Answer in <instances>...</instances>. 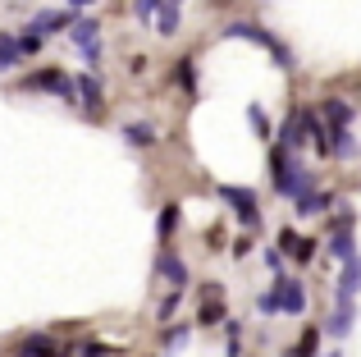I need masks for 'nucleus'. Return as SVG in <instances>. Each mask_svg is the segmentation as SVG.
Listing matches in <instances>:
<instances>
[{
    "label": "nucleus",
    "instance_id": "f03ea898",
    "mask_svg": "<svg viewBox=\"0 0 361 357\" xmlns=\"http://www.w3.org/2000/svg\"><path fill=\"white\" fill-rule=\"evenodd\" d=\"M224 37H247V42L265 46V51L274 55V64H279V69H293V64H298L288 55V46H279V42H274V32H265L261 23H229V28H224Z\"/></svg>",
    "mask_w": 361,
    "mask_h": 357
},
{
    "label": "nucleus",
    "instance_id": "4be33fe9",
    "mask_svg": "<svg viewBox=\"0 0 361 357\" xmlns=\"http://www.w3.org/2000/svg\"><path fill=\"white\" fill-rule=\"evenodd\" d=\"M247 119H252V128H256V138H270V119H265V110H261V106H256V101H252V106H247Z\"/></svg>",
    "mask_w": 361,
    "mask_h": 357
},
{
    "label": "nucleus",
    "instance_id": "1a4fd4ad",
    "mask_svg": "<svg viewBox=\"0 0 361 357\" xmlns=\"http://www.w3.org/2000/svg\"><path fill=\"white\" fill-rule=\"evenodd\" d=\"M357 294H361V257L353 252L343 261V275H338V298H357Z\"/></svg>",
    "mask_w": 361,
    "mask_h": 357
},
{
    "label": "nucleus",
    "instance_id": "a211bd4d",
    "mask_svg": "<svg viewBox=\"0 0 361 357\" xmlns=\"http://www.w3.org/2000/svg\"><path fill=\"white\" fill-rule=\"evenodd\" d=\"M320 110H325V119H329V124H353V110H348L338 97H334V101H325Z\"/></svg>",
    "mask_w": 361,
    "mask_h": 357
},
{
    "label": "nucleus",
    "instance_id": "39448f33",
    "mask_svg": "<svg viewBox=\"0 0 361 357\" xmlns=\"http://www.w3.org/2000/svg\"><path fill=\"white\" fill-rule=\"evenodd\" d=\"M274 298H279V312L283 316H302L307 312V294L293 275H274Z\"/></svg>",
    "mask_w": 361,
    "mask_h": 357
},
{
    "label": "nucleus",
    "instance_id": "6e6552de",
    "mask_svg": "<svg viewBox=\"0 0 361 357\" xmlns=\"http://www.w3.org/2000/svg\"><path fill=\"white\" fill-rule=\"evenodd\" d=\"M73 23V14H64V9H42V14L32 18V32H42V37H51V32H64V28Z\"/></svg>",
    "mask_w": 361,
    "mask_h": 357
},
{
    "label": "nucleus",
    "instance_id": "7c9ffc66",
    "mask_svg": "<svg viewBox=\"0 0 361 357\" xmlns=\"http://www.w3.org/2000/svg\"><path fill=\"white\" fill-rule=\"evenodd\" d=\"M82 60H87V64H101V42H87V46H82Z\"/></svg>",
    "mask_w": 361,
    "mask_h": 357
},
{
    "label": "nucleus",
    "instance_id": "9b49d317",
    "mask_svg": "<svg viewBox=\"0 0 361 357\" xmlns=\"http://www.w3.org/2000/svg\"><path fill=\"white\" fill-rule=\"evenodd\" d=\"M156 270H160V275H165L174 289H183V284H188V266H183V257H174V252H160Z\"/></svg>",
    "mask_w": 361,
    "mask_h": 357
},
{
    "label": "nucleus",
    "instance_id": "2f4dec72",
    "mask_svg": "<svg viewBox=\"0 0 361 357\" xmlns=\"http://www.w3.org/2000/svg\"><path fill=\"white\" fill-rule=\"evenodd\" d=\"M229 357H238V325H229Z\"/></svg>",
    "mask_w": 361,
    "mask_h": 357
},
{
    "label": "nucleus",
    "instance_id": "ddd939ff",
    "mask_svg": "<svg viewBox=\"0 0 361 357\" xmlns=\"http://www.w3.org/2000/svg\"><path fill=\"white\" fill-rule=\"evenodd\" d=\"M69 37H73L78 46H87V42H97V37H101V23H97V18H78V14H73Z\"/></svg>",
    "mask_w": 361,
    "mask_h": 357
},
{
    "label": "nucleus",
    "instance_id": "dca6fc26",
    "mask_svg": "<svg viewBox=\"0 0 361 357\" xmlns=\"http://www.w3.org/2000/svg\"><path fill=\"white\" fill-rule=\"evenodd\" d=\"M18 60H23V55H18V37L0 32V69H14Z\"/></svg>",
    "mask_w": 361,
    "mask_h": 357
},
{
    "label": "nucleus",
    "instance_id": "cd10ccee",
    "mask_svg": "<svg viewBox=\"0 0 361 357\" xmlns=\"http://www.w3.org/2000/svg\"><path fill=\"white\" fill-rule=\"evenodd\" d=\"M174 312H178V289H174V294L165 298V303H160V312H156V316H160V321L169 325V321H174Z\"/></svg>",
    "mask_w": 361,
    "mask_h": 357
},
{
    "label": "nucleus",
    "instance_id": "7ed1b4c3",
    "mask_svg": "<svg viewBox=\"0 0 361 357\" xmlns=\"http://www.w3.org/2000/svg\"><path fill=\"white\" fill-rule=\"evenodd\" d=\"M23 92H46V97H64V101L78 97V92H73V78L64 69H37V73H27Z\"/></svg>",
    "mask_w": 361,
    "mask_h": 357
},
{
    "label": "nucleus",
    "instance_id": "423d86ee",
    "mask_svg": "<svg viewBox=\"0 0 361 357\" xmlns=\"http://www.w3.org/2000/svg\"><path fill=\"white\" fill-rule=\"evenodd\" d=\"M18 357H73V344H60L51 339V334H27V339H18Z\"/></svg>",
    "mask_w": 361,
    "mask_h": 357
},
{
    "label": "nucleus",
    "instance_id": "5701e85b",
    "mask_svg": "<svg viewBox=\"0 0 361 357\" xmlns=\"http://www.w3.org/2000/svg\"><path fill=\"white\" fill-rule=\"evenodd\" d=\"M160 5H165V0H133V14H137L142 23H151V18L160 14Z\"/></svg>",
    "mask_w": 361,
    "mask_h": 357
},
{
    "label": "nucleus",
    "instance_id": "20e7f679",
    "mask_svg": "<svg viewBox=\"0 0 361 357\" xmlns=\"http://www.w3.org/2000/svg\"><path fill=\"white\" fill-rule=\"evenodd\" d=\"M215 193H220L224 202H229L233 211L243 215V220H247V229H256V224H261V206H256V193H252V188H233V183H220Z\"/></svg>",
    "mask_w": 361,
    "mask_h": 357
},
{
    "label": "nucleus",
    "instance_id": "a878e982",
    "mask_svg": "<svg viewBox=\"0 0 361 357\" xmlns=\"http://www.w3.org/2000/svg\"><path fill=\"white\" fill-rule=\"evenodd\" d=\"M188 344V325H174V330L165 334V353H178Z\"/></svg>",
    "mask_w": 361,
    "mask_h": 357
},
{
    "label": "nucleus",
    "instance_id": "2eb2a0df",
    "mask_svg": "<svg viewBox=\"0 0 361 357\" xmlns=\"http://www.w3.org/2000/svg\"><path fill=\"white\" fill-rule=\"evenodd\" d=\"M329 202H334L329 193H316V188H311V193L298 197V211H302V215H320V211H329Z\"/></svg>",
    "mask_w": 361,
    "mask_h": 357
},
{
    "label": "nucleus",
    "instance_id": "473e14b6",
    "mask_svg": "<svg viewBox=\"0 0 361 357\" xmlns=\"http://www.w3.org/2000/svg\"><path fill=\"white\" fill-rule=\"evenodd\" d=\"M73 5H92V0H73Z\"/></svg>",
    "mask_w": 361,
    "mask_h": 357
},
{
    "label": "nucleus",
    "instance_id": "393cba45",
    "mask_svg": "<svg viewBox=\"0 0 361 357\" xmlns=\"http://www.w3.org/2000/svg\"><path fill=\"white\" fill-rule=\"evenodd\" d=\"M42 51V32H32V28H27L23 37H18V55H37Z\"/></svg>",
    "mask_w": 361,
    "mask_h": 357
},
{
    "label": "nucleus",
    "instance_id": "aec40b11",
    "mask_svg": "<svg viewBox=\"0 0 361 357\" xmlns=\"http://www.w3.org/2000/svg\"><path fill=\"white\" fill-rule=\"evenodd\" d=\"M329 252H334V257H343V261H348V257H353V252H357V248H353V234H348V229H338L334 238H329Z\"/></svg>",
    "mask_w": 361,
    "mask_h": 357
},
{
    "label": "nucleus",
    "instance_id": "f8f14e48",
    "mask_svg": "<svg viewBox=\"0 0 361 357\" xmlns=\"http://www.w3.org/2000/svg\"><path fill=\"white\" fill-rule=\"evenodd\" d=\"M353 316H357V298H338V312L325 321V330L329 334H348L353 330Z\"/></svg>",
    "mask_w": 361,
    "mask_h": 357
},
{
    "label": "nucleus",
    "instance_id": "6ab92c4d",
    "mask_svg": "<svg viewBox=\"0 0 361 357\" xmlns=\"http://www.w3.org/2000/svg\"><path fill=\"white\" fill-rule=\"evenodd\" d=\"M174 229H178V206L169 202L165 211H160V220H156V234H160V238H169V234H174Z\"/></svg>",
    "mask_w": 361,
    "mask_h": 357
},
{
    "label": "nucleus",
    "instance_id": "412c9836",
    "mask_svg": "<svg viewBox=\"0 0 361 357\" xmlns=\"http://www.w3.org/2000/svg\"><path fill=\"white\" fill-rule=\"evenodd\" d=\"M73 357H115V349H106V344L87 339V344H73Z\"/></svg>",
    "mask_w": 361,
    "mask_h": 357
},
{
    "label": "nucleus",
    "instance_id": "f3484780",
    "mask_svg": "<svg viewBox=\"0 0 361 357\" xmlns=\"http://www.w3.org/2000/svg\"><path fill=\"white\" fill-rule=\"evenodd\" d=\"M123 138H128L133 147H151L156 143V128L151 124H123Z\"/></svg>",
    "mask_w": 361,
    "mask_h": 357
},
{
    "label": "nucleus",
    "instance_id": "4468645a",
    "mask_svg": "<svg viewBox=\"0 0 361 357\" xmlns=\"http://www.w3.org/2000/svg\"><path fill=\"white\" fill-rule=\"evenodd\" d=\"M178 18H183V14H178V5H174V0H165V5H160V14H156V32L160 37H174L178 32Z\"/></svg>",
    "mask_w": 361,
    "mask_h": 357
},
{
    "label": "nucleus",
    "instance_id": "9d476101",
    "mask_svg": "<svg viewBox=\"0 0 361 357\" xmlns=\"http://www.w3.org/2000/svg\"><path fill=\"white\" fill-rule=\"evenodd\" d=\"M73 92H78V101L87 106V115H97V110H101V78L82 73V78H73Z\"/></svg>",
    "mask_w": 361,
    "mask_h": 357
},
{
    "label": "nucleus",
    "instance_id": "0eeeda50",
    "mask_svg": "<svg viewBox=\"0 0 361 357\" xmlns=\"http://www.w3.org/2000/svg\"><path fill=\"white\" fill-rule=\"evenodd\" d=\"M316 124H320V119L311 115V110H298V115L283 124V147H302L311 133H316Z\"/></svg>",
    "mask_w": 361,
    "mask_h": 357
},
{
    "label": "nucleus",
    "instance_id": "f257e3e1",
    "mask_svg": "<svg viewBox=\"0 0 361 357\" xmlns=\"http://www.w3.org/2000/svg\"><path fill=\"white\" fill-rule=\"evenodd\" d=\"M270 178H274V188H279L283 197H293V202H298L302 193H311V188H316L311 170L298 161V156H293V147H283V143L270 152Z\"/></svg>",
    "mask_w": 361,
    "mask_h": 357
},
{
    "label": "nucleus",
    "instance_id": "bb28decb",
    "mask_svg": "<svg viewBox=\"0 0 361 357\" xmlns=\"http://www.w3.org/2000/svg\"><path fill=\"white\" fill-rule=\"evenodd\" d=\"M316 344H320V330L311 325V330H307V334L298 339V357H311V353H316Z\"/></svg>",
    "mask_w": 361,
    "mask_h": 357
},
{
    "label": "nucleus",
    "instance_id": "72a5a7b5",
    "mask_svg": "<svg viewBox=\"0 0 361 357\" xmlns=\"http://www.w3.org/2000/svg\"><path fill=\"white\" fill-rule=\"evenodd\" d=\"M174 5H183V0H174Z\"/></svg>",
    "mask_w": 361,
    "mask_h": 357
},
{
    "label": "nucleus",
    "instance_id": "c85d7f7f",
    "mask_svg": "<svg viewBox=\"0 0 361 357\" xmlns=\"http://www.w3.org/2000/svg\"><path fill=\"white\" fill-rule=\"evenodd\" d=\"M298 243H302L298 229H283V234H279V252H298Z\"/></svg>",
    "mask_w": 361,
    "mask_h": 357
},
{
    "label": "nucleus",
    "instance_id": "c756f323",
    "mask_svg": "<svg viewBox=\"0 0 361 357\" xmlns=\"http://www.w3.org/2000/svg\"><path fill=\"white\" fill-rule=\"evenodd\" d=\"M261 312H265V316H283V312H279V298L265 294V298H261Z\"/></svg>",
    "mask_w": 361,
    "mask_h": 357
},
{
    "label": "nucleus",
    "instance_id": "b1692460",
    "mask_svg": "<svg viewBox=\"0 0 361 357\" xmlns=\"http://www.w3.org/2000/svg\"><path fill=\"white\" fill-rule=\"evenodd\" d=\"M178 83H183L188 97H197V73H192V60H178Z\"/></svg>",
    "mask_w": 361,
    "mask_h": 357
}]
</instances>
